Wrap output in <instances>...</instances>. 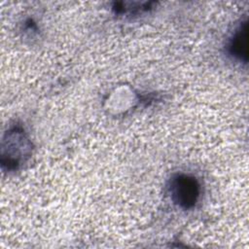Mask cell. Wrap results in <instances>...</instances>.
<instances>
[{
  "label": "cell",
  "mask_w": 249,
  "mask_h": 249,
  "mask_svg": "<svg viewBox=\"0 0 249 249\" xmlns=\"http://www.w3.org/2000/svg\"><path fill=\"white\" fill-rule=\"evenodd\" d=\"M199 191L197 180L191 175L179 174L171 180V198L183 209L195 206L199 197Z\"/></svg>",
  "instance_id": "6da1fadb"
},
{
  "label": "cell",
  "mask_w": 249,
  "mask_h": 249,
  "mask_svg": "<svg viewBox=\"0 0 249 249\" xmlns=\"http://www.w3.org/2000/svg\"><path fill=\"white\" fill-rule=\"evenodd\" d=\"M231 53L240 60L247 59V23L244 22L234 33L230 43Z\"/></svg>",
  "instance_id": "7a4b0ae2"
}]
</instances>
